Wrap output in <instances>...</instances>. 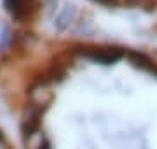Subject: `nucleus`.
<instances>
[{"label":"nucleus","mask_w":157,"mask_h":149,"mask_svg":"<svg viewBox=\"0 0 157 149\" xmlns=\"http://www.w3.org/2000/svg\"><path fill=\"white\" fill-rule=\"evenodd\" d=\"M73 54H80V56L87 58L91 62L105 63V65H112L117 63L119 60L126 58V47H117V46H82L77 47Z\"/></svg>","instance_id":"f257e3e1"},{"label":"nucleus","mask_w":157,"mask_h":149,"mask_svg":"<svg viewBox=\"0 0 157 149\" xmlns=\"http://www.w3.org/2000/svg\"><path fill=\"white\" fill-rule=\"evenodd\" d=\"M73 16H75V9H73L72 6H67L65 9H63V12L59 14V18L56 19V25H58V28H67L68 23H72V19Z\"/></svg>","instance_id":"f03ea898"},{"label":"nucleus","mask_w":157,"mask_h":149,"mask_svg":"<svg viewBox=\"0 0 157 149\" xmlns=\"http://www.w3.org/2000/svg\"><path fill=\"white\" fill-rule=\"evenodd\" d=\"M32 149H49V140H47V137H45L44 133H40L39 144H37L35 147H32Z\"/></svg>","instance_id":"7ed1b4c3"},{"label":"nucleus","mask_w":157,"mask_h":149,"mask_svg":"<svg viewBox=\"0 0 157 149\" xmlns=\"http://www.w3.org/2000/svg\"><path fill=\"white\" fill-rule=\"evenodd\" d=\"M94 2H100V4H108V6H110V4H112V6H117V4H119V0H94Z\"/></svg>","instance_id":"20e7f679"}]
</instances>
